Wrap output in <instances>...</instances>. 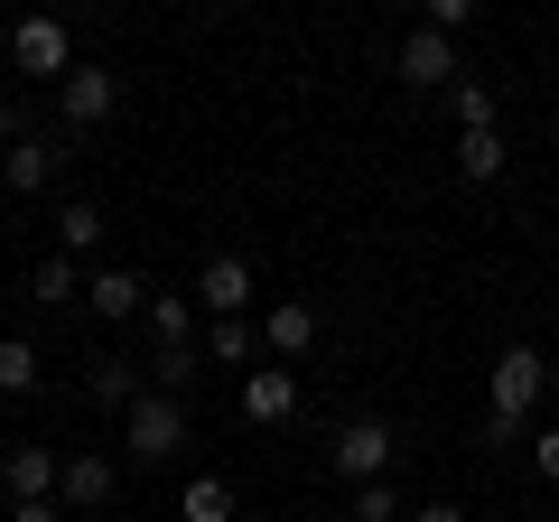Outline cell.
Instances as JSON below:
<instances>
[{"label": "cell", "mask_w": 559, "mask_h": 522, "mask_svg": "<svg viewBox=\"0 0 559 522\" xmlns=\"http://www.w3.org/2000/svg\"><path fill=\"white\" fill-rule=\"evenodd\" d=\"M540 392H550V364H540V345H503L495 373H485V402H495L503 429H522L540 411Z\"/></svg>", "instance_id": "obj_1"}, {"label": "cell", "mask_w": 559, "mask_h": 522, "mask_svg": "<svg viewBox=\"0 0 559 522\" xmlns=\"http://www.w3.org/2000/svg\"><path fill=\"white\" fill-rule=\"evenodd\" d=\"M392 458H401V439H392V420H373V411L326 439V466H336L345 485H392Z\"/></svg>", "instance_id": "obj_2"}, {"label": "cell", "mask_w": 559, "mask_h": 522, "mask_svg": "<svg viewBox=\"0 0 559 522\" xmlns=\"http://www.w3.org/2000/svg\"><path fill=\"white\" fill-rule=\"evenodd\" d=\"M121 448H131V466H168V458L187 448V402H178V392H150V402H131Z\"/></svg>", "instance_id": "obj_3"}, {"label": "cell", "mask_w": 559, "mask_h": 522, "mask_svg": "<svg viewBox=\"0 0 559 522\" xmlns=\"http://www.w3.org/2000/svg\"><path fill=\"white\" fill-rule=\"evenodd\" d=\"M10 75H20V84H66V75H75V38H66V20H20V28H10Z\"/></svg>", "instance_id": "obj_4"}, {"label": "cell", "mask_w": 559, "mask_h": 522, "mask_svg": "<svg viewBox=\"0 0 559 522\" xmlns=\"http://www.w3.org/2000/svg\"><path fill=\"white\" fill-rule=\"evenodd\" d=\"M392 75L411 84V94H448V84H457V38H439V28L419 20L411 38L392 47Z\"/></svg>", "instance_id": "obj_5"}, {"label": "cell", "mask_w": 559, "mask_h": 522, "mask_svg": "<svg viewBox=\"0 0 559 522\" xmlns=\"http://www.w3.org/2000/svg\"><path fill=\"white\" fill-rule=\"evenodd\" d=\"M242 420L252 429L299 420V373H289V364H252V373H242Z\"/></svg>", "instance_id": "obj_6"}, {"label": "cell", "mask_w": 559, "mask_h": 522, "mask_svg": "<svg viewBox=\"0 0 559 522\" xmlns=\"http://www.w3.org/2000/svg\"><path fill=\"white\" fill-rule=\"evenodd\" d=\"M57 168H66V141H57V131H28V141L0 150V187H10V197H38Z\"/></svg>", "instance_id": "obj_7"}, {"label": "cell", "mask_w": 559, "mask_h": 522, "mask_svg": "<svg viewBox=\"0 0 559 522\" xmlns=\"http://www.w3.org/2000/svg\"><path fill=\"white\" fill-rule=\"evenodd\" d=\"M112 103H121V84L103 75V66H75V75L57 84V112H66V131H103V121H112Z\"/></svg>", "instance_id": "obj_8"}, {"label": "cell", "mask_w": 559, "mask_h": 522, "mask_svg": "<svg viewBox=\"0 0 559 522\" xmlns=\"http://www.w3.org/2000/svg\"><path fill=\"white\" fill-rule=\"evenodd\" d=\"M112 495H121V466H112V458H94V448L66 458V476H57V503H66V513H103Z\"/></svg>", "instance_id": "obj_9"}, {"label": "cell", "mask_w": 559, "mask_h": 522, "mask_svg": "<svg viewBox=\"0 0 559 522\" xmlns=\"http://www.w3.org/2000/svg\"><path fill=\"white\" fill-rule=\"evenodd\" d=\"M242 299H252V261H242V252H215V261L197 271V308H205V318H242Z\"/></svg>", "instance_id": "obj_10"}, {"label": "cell", "mask_w": 559, "mask_h": 522, "mask_svg": "<svg viewBox=\"0 0 559 522\" xmlns=\"http://www.w3.org/2000/svg\"><path fill=\"white\" fill-rule=\"evenodd\" d=\"M57 476H66L57 448H10V458H0V485H10V503H57Z\"/></svg>", "instance_id": "obj_11"}, {"label": "cell", "mask_w": 559, "mask_h": 522, "mask_svg": "<svg viewBox=\"0 0 559 522\" xmlns=\"http://www.w3.org/2000/svg\"><path fill=\"white\" fill-rule=\"evenodd\" d=\"M84 392H94L103 411H121V420H131V402H150V382H140L131 355H94V364H84Z\"/></svg>", "instance_id": "obj_12"}, {"label": "cell", "mask_w": 559, "mask_h": 522, "mask_svg": "<svg viewBox=\"0 0 559 522\" xmlns=\"http://www.w3.org/2000/svg\"><path fill=\"white\" fill-rule=\"evenodd\" d=\"M261 345H271L280 364H299L308 345H318V299H280L271 318H261Z\"/></svg>", "instance_id": "obj_13"}, {"label": "cell", "mask_w": 559, "mask_h": 522, "mask_svg": "<svg viewBox=\"0 0 559 522\" xmlns=\"http://www.w3.org/2000/svg\"><path fill=\"white\" fill-rule=\"evenodd\" d=\"M94 318H150V289H140V271H94Z\"/></svg>", "instance_id": "obj_14"}, {"label": "cell", "mask_w": 559, "mask_h": 522, "mask_svg": "<svg viewBox=\"0 0 559 522\" xmlns=\"http://www.w3.org/2000/svg\"><path fill=\"white\" fill-rule=\"evenodd\" d=\"M503 159H513V141H503V131H466V141H457V178H466V187H495Z\"/></svg>", "instance_id": "obj_15"}, {"label": "cell", "mask_w": 559, "mask_h": 522, "mask_svg": "<svg viewBox=\"0 0 559 522\" xmlns=\"http://www.w3.org/2000/svg\"><path fill=\"white\" fill-rule=\"evenodd\" d=\"M94 242H103V205H94V197H66V205H57V252L84 261Z\"/></svg>", "instance_id": "obj_16"}, {"label": "cell", "mask_w": 559, "mask_h": 522, "mask_svg": "<svg viewBox=\"0 0 559 522\" xmlns=\"http://www.w3.org/2000/svg\"><path fill=\"white\" fill-rule=\"evenodd\" d=\"M234 513H242V495H234L224 476H197V485L178 495V522H234Z\"/></svg>", "instance_id": "obj_17"}, {"label": "cell", "mask_w": 559, "mask_h": 522, "mask_svg": "<svg viewBox=\"0 0 559 522\" xmlns=\"http://www.w3.org/2000/svg\"><path fill=\"white\" fill-rule=\"evenodd\" d=\"M439 103H448V121H457V141H466V131H503V121H495V94H485V84H466V75L448 84Z\"/></svg>", "instance_id": "obj_18"}, {"label": "cell", "mask_w": 559, "mask_h": 522, "mask_svg": "<svg viewBox=\"0 0 559 522\" xmlns=\"http://www.w3.org/2000/svg\"><path fill=\"white\" fill-rule=\"evenodd\" d=\"M197 318H205L197 299H150V345H159V355L168 345H197Z\"/></svg>", "instance_id": "obj_19"}, {"label": "cell", "mask_w": 559, "mask_h": 522, "mask_svg": "<svg viewBox=\"0 0 559 522\" xmlns=\"http://www.w3.org/2000/svg\"><path fill=\"white\" fill-rule=\"evenodd\" d=\"M252 345H261L252 318H215V327H205V355H215V364H242V373H252Z\"/></svg>", "instance_id": "obj_20"}, {"label": "cell", "mask_w": 559, "mask_h": 522, "mask_svg": "<svg viewBox=\"0 0 559 522\" xmlns=\"http://www.w3.org/2000/svg\"><path fill=\"white\" fill-rule=\"evenodd\" d=\"M28 289H38L47 308H66V299H84V271H75V261H66V252H47L38 271H28Z\"/></svg>", "instance_id": "obj_21"}, {"label": "cell", "mask_w": 559, "mask_h": 522, "mask_svg": "<svg viewBox=\"0 0 559 522\" xmlns=\"http://www.w3.org/2000/svg\"><path fill=\"white\" fill-rule=\"evenodd\" d=\"M0 392H10V402L38 392V345H28V336H0Z\"/></svg>", "instance_id": "obj_22"}, {"label": "cell", "mask_w": 559, "mask_h": 522, "mask_svg": "<svg viewBox=\"0 0 559 522\" xmlns=\"http://www.w3.org/2000/svg\"><path fill=\"white\" fill-rule=\"evenodd\" d=\"M345 522H411V513H401V495H392V485H355Z\"/></svg>", "instance_id": "obj_23"}, {"label": "cell", "mask_w": 559, "mask_h": 522, "mask_svg": "<svg viewBox=\"0 0 559 522\" xmlns=\"http://www.w3.org/2000/svg\"><path fill=\"white\" fill-rule=\"evenodd\" d=\"M197 355H205V345H168V355H159V373H150V382H159V392H178V382H197Z\"/></svg>", "instance_id": "obj_24"}, {"label": "cell", "mask_w": 559, "mask_h": 522, "mask_svg": "<svg viewBox=\"0 0 559 522\" xmlns=\"http://www.w3.org/2000/svg\"><path fill=\"white\" fill-rule=\"evenodd\" d=\"M429 28H439V38H457V28H476V0H429Z\"/></svg>", "instance_id": "obj_25"}, {"label": "cell", "mask_w": 559, "mask_h": 522, "mask_svg": "<svg viewBox=\"0 0 559 522\" xmlns=\"http://www.w3.org/2000/svg\"><path fill=\"white\" fill-rule=\"evenodd\" d=\"M532 466H540V485H559V420L532 439Z\"/></svg>", "instance_id": "obj_26"}, {"label": "cell", "mask_w": 559, "mask_h": 522, "mask_svg": "<svg viewBox=\"0 0 559 522\" xmlns=\"http://www.w3.org/2000/svg\"><path fill=\"white\" fill-rule=\"evenodd\" d=\"M10 522H66V503H10Z\"/></svg>", "instance_id": "obj_27"}, {"label": "cell", "mask_w": 559, "mask_h": 522, "mask_svg": "<svg viewBox=\"0 0 559 522\" xmlns=\"http://www.w3.org/2000/svg\"><path fill=\"white\" fill-rule=\"evenodd\" d=\"M0 141H28V121H20V103L0 94Z\"/></svg>", "instance_id": "obj_28"}, {"label": "cell", "mask_w": 559, "mask_h": 522, "mask_svg": "<svg viewBox=\"0 0 559 522\" xmlns=\"http://www.w3.org/2000/svg\"><path fill=\"white\" fill-rule=\"evenodd\" d=\"M411 522H466V513H457V503H419Z\"/></svg>", "instance_id": "obj_29"}]
</instances>
